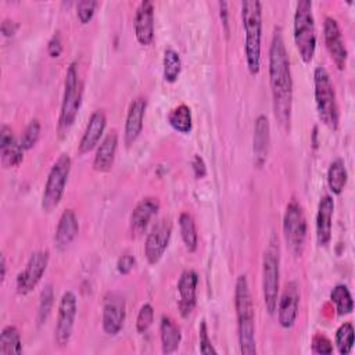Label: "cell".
Here are the masks:
<instances>
[{"label":"cell","instance_id":"cell-1","mask_svg":"<svg viewBox=\"0 0 355 355\" xmlns=\"http://www.w3.org/2000/svg\"><path fill=\"white\" fill-rule=\"evenodd\" d=\"M269 86L273 114L284 130H290L293 111V78L290 58L280 26H276L269 46Z\"/></svg>","mask_w":355,"mask_h":355},{"label":"cell","instance_id":"cell-2","mask_svg":"<svg viewBox=\"0 0 355 355\" xmlns=\"http://www.w3.org/2000/svg\"><path fill=\"white\" fill-rule=\"evenodd\" d=\"M234 309L237 318L239 347L243 355L257 354L255 309L245 275H239L234 283Z\"/></svg>","mask_w":355,"mask_h":355},{"label":"cell","instance_id":"cell-3","mask_svg":"<svg viewBox=\"0 0 355 355\" xmlns=\"http://www.w3.org/2000/svg\"><path fill=\"white\" fill-rule=\"evenodd\" d=\"M241 24L244 29V54L250 75L255 76L261 69L262 40V3L259 0L241 1Z\"/></svg>","mask_w":355,"mask_h":355},{"label":"cell","instance_id":"cell-4","mask_svg":"<svg viewBox=\"0 0 355 355\" xmlns=\"http://www.w3.org/2000/svg\"><path fill=\"white\" fill-rule=\"evenodd\" d=\"M83 96V83L79 78L78 64L73 61L68 65L65 79H64V92L60 107L58 123H57V136L58 139H65L72 129L76 116L82 105Z\"/></svg>","mask_w":355,"mask_h":355},{"label":"cell","instance_id":"cell-5","mask_svg":"<svg viewBox=\"0 0 355 355\" xmlns=\"http://www.w3.org/2000/svg\"><path fill=\"white\" fill-rule=\"evenodd\" d=\"M313 96L318 116L330 130H337L340 123V108L330 73L322 65L313 71Z\"/></svg>","mask_w":355,"mask_h":355},{"label":"cell","instance_id":"cell-6","mask_svg":"<svg viewBox=\"0 0 355 355\" xmlns=\"http://www.w3.org/2000/svg\"><path fill=\"white\" fill-rule=\"evenodd\" d=\"M293 37L300 58L308 64L313 60L316 51V26L312 12V1L300 0L295 4L293 17Z\"/></svg>","mask_w":355,"mask_h":355},{"label":"cell","instance_id":"cell-7","mask_svg":"<svg viewBox=\"0 0 355 355\" xmlns=\"http://www.w3.org/2000/svg\"><path fill=\"white\" fill-rule=\"evenodd\" d=\"M280 294V257L279 247L272 240L262 255V295L266 312H276Z\"/></svg>","mask_w":355,"mask_h":355},{"label":"cell","instance_id":"cell-8","mask_svg":"<svg viewBox=\"0 0 355 355\" xmlns=\"http://www.w3.org/2000/svg\"><path fill=\"white\" fill-rule=\"evenodd\" d=\"M72 159L69 154L62 153L51 165L42 196V209L44 212L54 211L62 200L65 186L68 183Z\"/></svg>","mask_w":355,"mask_h":355},{"label":"cell","instance_id":"cell-9","mask_svg":"<svg viewBox=\"0 0 355 355\" xmlns=\"http://www.w3.org/2000/svg\"><path fill=\"white\" fill-rule=\"evenodd\" d=\"M308 233V223L302 205L291 198L284 209L283 215V237L290 252L295 257H301L305 248V240Z\"/></svg>","mask_w":355,"mask_h":355},{"label":"cell","instance_id":"cell-10","mask_svg":"<svg viewBox=\"0 0 355 355\" xmlns=\"http://www.w3.org/2000/svg\"><path fill=\"white\" fill-rule=\"evenodd\" d=\"M78 312V300L73 291L67 290L62 293L58 309H57V320L54 326V343L57 347H67L71 341L75 319Z\"/></svg>","mask_w":355,"mask_h":355},{"label":"cell","instance_id":"cell-11","mask_svg":"<svg viewBox=\"0 0 355 355\" xmlns=\"http://www.w3.org/2000/svg\"><path fill=\"white\" fill-rule=\"evenodd\" d=\"M50 252L47 250H37L31 254L25 268L17 275L15 290L19 295H28L40 283L49 266Z\"/></svg>","mask_w":355,"mask_h":355},{"label":"cell","instance_id":"cell-12","mask_svg":"<svg viewBox=\"0 0 355 355\" xmlns=\"http://www.w3.org/2000/svg\"><path fill=\"white\" fill-rule=\"evenodd\" d=\"M126 319V304L125 298L116 293L110 291L103 298V315L101 326L107 336H116L125 324Z\"/></svg>","mask_w":355,"mask_h":355},{"label":"cell","instance_id":"cell-13","mask_svg":"<svg viewBox=\"0 0 355 355\" xmlns=\"http://www.w3.org/2000/svg\"><path fill=\"white\" fill-rule=\"evenodd\" d=\"M172 236V222L169 218H162L151 227L144 241V255L150 265H155L164 257Z\"/></svg>","mask_w":355,"mask_h":355},{"label":"cell","instance_id":"cell-14","mask_svg":"<svg viewBox=\"0 0 355 355\" xmlns=\"http://www.w3.org/2000/svg\"><path fill=\"white\" fill-rule=\"evenodd\" d=\"M323 40L336 68L338 71H344L348 60V50L343 39L341 28L333 17H326L323 21Z\"/></svg>","mask_w":355,"mask_h":355},{"label":"cell","instance_id":"cell-15","mask_svg":"<svg viewBox=\"0 0 355 355\" xmlns=\"http://www.w3.org/2000/svg\"><path fill=\"white\" fill-rule=\"evenodd\" d=\"M300 306V288L295 282L286 283L277 300V322L283 329H291L298 318Z\"/></svg>","mask_w":355,"mask_h":355},{"label":"cell","instance_id":"cell-16","mask_svg":"<svg viewBox=\"0 0 355 355\" xmlns=\"http://www.w3.org/2000/svg\"><path fill=\"white\" fill-rule=\"evenodd\" d=\"M197 284L198 275L193 269H184L178 280V309L183 318H189L197 305Z\"/></svg>","mask_w":355,"mask_h":355},{"label":"cell","instance_id":"cell-17","mask_svg":"<svg viewBox=\"0 0 355 355\" xmlns=\"http://www.w3.org/2000/svg\"><path fill=\"white\" fill-rule=\"evenodd\" d=\"M147 110V100L143 96L135 97L128 107L125 126H123V143L126 147L132 146L143 130L144 115Z\"/></svg>","mask_w":355,"mask_h":355},{"label":"cell","instance_id":"cell-18","mask_svg":"<svg viewBox=\"0 0 355 355\" xmlns=\"http://www.w3.org/2000/svg\"><path fill=\"white\" fill-rule=\"evenodd\" d=\"M135 37L139 44L150 46L154 40V4L150 0L139 3L133 18Z\"/></svg>","mask_w":355,"mask_h":355},{"label":"cell","instance_id":"cell-19","mask_svg":"<svg viewBox=\"0 0 355 355\" xmlns=\"http://www.w3.org/2000/svg\"><path fill=\"white\" fill-rule=\"evenodd\" d=\"M107 126V115L103 110H94L86 123L85 132L78 144V153L80 155L90 153L103 140V135Z\"/></svg>","mask_w":355,"mask_h":355},{"label":"cell","instance_id":"cell-20","mask_svg":"<svg viewBox=\"0 0 355 355\" xmlns=\"http://www.w3.org/2000/svg\"><path fill=\"white\" fill-rule=\"evenodd\" d=\"M333 215H334V200L330 194H323L319 200L316 219H315L316 243L320 247H326L331 241Z\"/></svg>","mask_w":355,"mask_h":355},{"label":"cell","instance_id":"cell-21","mask_svg":"<svg viewBox=\"0 0 355 355\" xmlns=\"http://www.w3.org/2000/svg\"><path fill=\"white\" fill-rule=\"evenodd\" d=\"M159 207V200L151 196L141 198L135 205L129 216V227L133 236H140L146 230L150 220L158 214Z\"/></svg>","mask_w":355,"mask_h":355},{"label":"cell","instance_id":"cell-22","mask_svg":"<svg viewBox=\"0 0 355 355\" xmlns=\"http://www.w3.org/2000/svg\"><path fill=\"white\" fill-rule=\"evenodd\" d=\"M270 144V123L265 114H261L254 121L252 135V151L254 161L258 168H262L268 159Z\"/></svg>","mask_w":355,"mask_h":355},{"label":"cell","instance_id":"cell-23","mask_svg":"<svg viewBox=\"0 0 355 355\" xmlns=\"http://www.w3.org/2000/svg\"><path fill=\"white\" fill-rule=\"evenodd\" d=\"M116 148H118V133L115 129H112L103 137V140L96 148V154L92 164L93 169L101 173L111 171L115 162Z\"/></svg>","mask_w":355,"mask_h":355},{"label":"cell","instance_id":"cell-24","mask_svg":"<svg viewBox=\"0 0 355 355\" xmlns=\"http://www.w3.org/2000/svg\"><path fill=\"white\" fill-rule=\"evenodd\" d=\"M78 233H79V222H78L76 214L71 208L64 209L58 219L55 233H54L55 247L60 251L67 250L69 244H72V241L76 239Z\"/></svg>","mask_w":355,"mask_h":355},{"label":"cell","instance_id":"cell-25","mask_svg":"<svg viewBox=\"0 0 355 355\" xmlns=\"http://www.w3.org/2000/svg\"><path fill=\"white\" fill-rule=\"evenodd\" d=\"M159 340L162 354L175 352L182 343L180 327L169 316H162L159 320Z\"/></svg>","mask_w":355,"mask_h":355},{"label":"cell","instance_id":"cell-26","mask_svg":"<svg viewBox=\"0 0 355 355\" xmlns=\"http://www.w3.org/2000/svg\"><path fill=\"white\" fill-rule=\"evenodd\" d=\"M326 179H327V186L333 194L338 196L343 193L348 182V172L343 158H336L330 162L327 168Z\"/></svg>","mask_w":355,"mask_h":355},{"label":"cell","instance_id":"cell-27","mask_svg":"<svg viewBox=\"0 0 355 355\" xmlns=\"http://www.w3.org/2000/svg\"><path fill=\"white\" fill-rule=\"evenodd\" d=\"M178 223L184 248L189 252H196L198 247V233L193 215L190 212H182L178 218Z\"/></svg>","mask_w":355,"mask_h":355},{"label":"cell","instance_id":"cell-28","mask_svg":"<svg viewBox=\"0 0 355 355\" xmlns=\"http://www.w3.org/2000/svg\"><path fill=\"white\" fill-rule=\"evenodd\" d=\"M168 123L171 128L182 135H187L193 129L191 110L187 104H179L168 114Z\"/></svg>","mask_w":355,"mask_h":355},{"label":"cell","instance_id":"cell-29","mask_svg":"<svg viewBox=\"0 0 355 355\" xmlns=\"http://www.w3.org/2000/svg\"><path fill=\"white\" fill-rule=\"evenodd\" d=\"M22 354V340L19 330L12 326H4L0 333V355Z\"/></svg>","mask_w":355,"mask_h":355},{"label":"cell","instance_id":"cell-30","mask_svg":"<svg viewBox=\"0 0 355 355\" xmlns=\"http://www.w3.org/2000/svg\"><path fill=\"white\" fill-rule=\"evenodd\" d=\"M330 301L334 304V309L338 316L349 315L354 309V300L345 284H337L333 287L330 291Z\"/></svg>","mask_w":355,"mask_h":355},{"label":"cell","instance_id":"cell-31","mask_svg":"<svg viewBox=\"0 0 355 355\" xmlns=\"http://www.w3.org/2000/svg\"><path fill=\"white\" fill-rule=\"evenodd\" d=\"M182 71V60L176 50L166 49L162 58V75L164 80L168 83H175Z\"/></svg>","mask_w":355,"mask_h":355},{"label":"cell","instance_id":"cell-32","mask_svg":"<svg viewBox=\"0 0 355 355\" xmlns=\"http://www.w3.org/2000/svg\"><path fill=\"white\" fill-rule=\"evenodd\" d=\"M334 344L340 355H348L354 348V324L344 322L338 326L334 336Z\"/></svg>","mask_w":355,"mask_h":355},{"label":"cell","instance_id":"cell-33","mask_svg":"<svg viewBox=\"0 0 355 355\" xmlns=\"http://www.w3.org/2000/svg\"><path fill=\"white\" fill-rule=\"evenodd\" d=\"M54 305V288L51 284H46L43 290L40 291L39 297V305H37V324L42 326L47 322Z\"/></svg>","mask_w":355,"mask_h":355},{"label":"cell","instance_id":"cell-34","mask_svg":"<svg viewBox=\"0 0 355 355\" xmlns=\"http://www.w3.org/2000/svg\"><path fill=\"white\" fill-rule=\"evenodd\" d=\"M24 148L21 147L19 140H15L12 144L0 148L1 165L4 168H17L24 161Z\"/></svg>","mask_w":355,"mask_h":355},{"label":"cell","instance_id":"cell-35","mask_svg":"<svg viewBox=\"0 0 355 355\" xmlns=\"http://www.w3.org/2000/svg\"><path fill=\"white\" fill-rule=\"evenodd\" d=\"M40 132H42V125H40L39 119H36V118L31 119L21 135V139H19L21 147L25 151L33 148L40 139Z\"/></svg>","mask_w":355,"mask_h":355},{"label":"cell","instance_id":"cell-36","mask_svg":"<svg viewBox=\"0 0 355 355\" xmlns=\"http://www.w3.org/2000/svg\"><path fill=\"white\" fill-rule=\"evenodd\" d=\"M154 322V308L151 304L146 302L140 306L137 316H136V331L143 334L146 333Z\"/></svg>","mask_w":355,"mask_h":355},{"label":"cell","instance_id":"cell-37","mask_svg":"<svg viewBox=\"0 0 355 355\" xmlns=\"http://www.w3.org/2000/svg\"><path fill=\"white\" fill-rule=\"evenodd\" d=\"M98 3L96 0H80L76 3V17L82 25L92 21Z\"/></svg>","mask_w":355,"mask_h":355},{"label":"cell","instance_id":"cell-38","mask_svg":"<svg viewBox=\"0 0 355 355\" xmlns=\"http://www.w3.org/2000/svg\"><path fill=\"white\" fill-rule=\"evenodd\" d=\"M311 345H312V352L313 354H320V355H330V354H333V343L323 333H315L312 336Z\"/></svg>","mask_w":355,"mask_h":355},{"label":"cell","instance_id":"cell-39","mask_svg":"<svg viewBox=\"0 0 355 355\" xmlns=\"http://www.w3.org/2000/svg\"><path fill=\"white\" fill-rule=\"evenodd\" d=\"M198 343H200V352L204 355H211V354H218L215 347L212 345V341L208 336V327L207 322L201 320L200 327H198Z\"/></svg>","mask_w":355,"mask_h":355},{"label":"cell","instance_id":"cell-40","mask_svg":"<svg viewBox=\"0 0 355 355\" xmlns=\"http://www.w3.org/2000/svg\"><path fill=\"white\" fill-rule=\"evenodd\" d=\"M47 53L51 58H58L62 53V40L60 32H54V35L50 37L47 43Z\"/></svg>","mask_w":355,"mask_h":355},{"label":"cell","instance_id":"cell-41","mask_svg":"<svg viewBox=\"0 0 355 355\" xmlns=\"http://www.w3.org/2000/svg\"><path fill=\"white\" fill-rule=\"evenodd\" d=\"M136 265V258L130 254H125V255H121L116 261V270L121 273V275H128L132 272V269L135 268Z\"/></svg>","mask_w":355,"mask_h":355},{"label":"cell","instance_id":"cell-42","mask_svg":"<svg viewBox=\"0 0 355 355\" xmlns=\"http://www.w3.org/2000/svg\"><path fill=\"white\" fill-rule=\"evenodd\" d=\"M191 168L194 172V176L197 179H202L207 175V164L204 161V158L200 154H196L193 161H191Z\"/></svg>","mask_w":355,"mask_h":355},{"label":"cell","instance_id":"cell-43","mask_svg":"<svg viewBox=\"0 0 355 355\" xmlns=\"http://www.w3.org/2000/svg\"><path fill=\"white\" fill-rule=\"evenodd\" d=\"M18 28H19V24L11 18H4L0 25V31L4 37H12L17 33Z\"/></svg>","mask_w":355,"mask_h":355},{"label":"cell","instance_id":"cell-44","mask_svg":"<svg viewBox=\"0 0 355 355\" xmlns=\"http://www.w3.org/2000/svg\"><path fill=\"white\" fill-rule=\"evenodd\" d=\"M15 140L17 139L12 133V129L7 125H1V128H0V148L12 144Z\"/></svg>","mask_w":355,"mask_h":355},{"label":"cell","instance_id":"cell-45","mask_svg":"<svg viewBox=\"0 0 355 355\" xmlns=\"http://www.w3.org/2000/svg\"><path fill=\"white\" fill-rule=\"evenodd\" d=\"M219 6V15H220V21H222V26H223V31L226 33V36H229V3L227 1H219L218 3Z\"/></svg>","mask_w":355,"mask_h":355},{"label":"cell","instance_id":"cell-46","mask_svg":"<svg viewBox=\"0 0 355 355\" xmlns=\"http://www.w3.org/2000/svg\"><path fill=\"white\" fill-rule=\"evenodd\" d=\"M6 272H7V262H6V257L1 255V258H0V280H1V283L6 280Z\"/></svg>","mask_w":355,"mask_h":355}]
</instances>
